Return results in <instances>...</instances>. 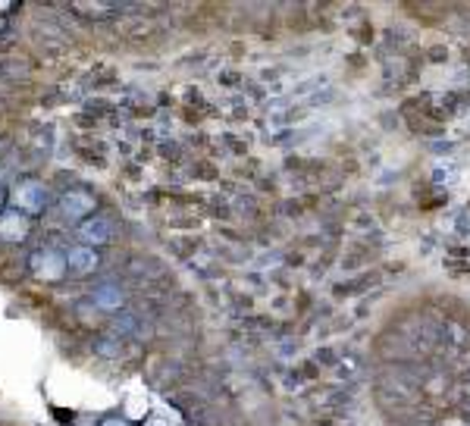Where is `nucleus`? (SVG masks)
Masks as SVG:
<instances>
[{
	"label": "nucleus",
	"mask_w": 470,
	"mask_h": 426,
	"mask_svg": "<svg viewBox=\"0 0 470 426\" xmlns=\"http://www.w3.org/2000/svg\"><path fill=\"white\" fill-rule=\"evenodd\" d=\"M126 411H129V417H144V411H148V401H144L141 395H132L129 407H126Z\"/></svg>",
	"instance_id": "7"
},
{
	"label": "nucleus",
	"mask_w": 470,
	"mask_h": 426,
	"mask_svg": "<svg viewBox=\"0 0 470 426\" xmlns=\"http://www.w3.org/2000/svg\"><path fill=\"white\" fill-rule=\"evenodd\" d=\"M28 223L26 217H19V213H7V217L0 220V238H10V242H19L22 235H26Z\"/></svg>",
	"instance_id": "3"
},
{
	"label": "nucleus",
	"mask_w": 470,
	"mask_h": 426,
	"mask_svg": "<svg viewBox=\"0 0 470 426\" xmlns=\"http://www.w3.org/2000/svg\"><path fill=\"white\" fill-rule=\"evenodd\" d=\"M16 204H19V207H26V210H41L44 188H41V185H35V182L19 185V188H16Z\"/></svg>",
	"instance_id": "2"
},
{
	"label": "nucleus",
	"mask_w": 470,
	"mask_h": 426,
	"mask_svg": "<svg viewBox=\"0 0 470 426\" xmlns=\"http://www.w3.org/2000/svg\"><path fill=\"white\" fill-rule=\"evenodd\" d=\"M101 298H104V301H101L104 307H113V304H116V295H113V291H101Z\"/></svg>",
	"instance_id": "8"
},
{
	"label": "nucleus",
	"mask_w": 470,
	"mask_h": 426,
	"mask_svg": "<svg viewBox=\"0 0 470 426\" xmlns=\"http://www.w3.org/2000/svg\"><path fill=\"white\" fill-rule=\"evenodd\" d=\"M91 210V201L85 195H66V213L69 217H82Z\"/></svg>",
	"instance_id": "5"
},
{
	"label": "nucleus",
	"mask_w": 470,
	"mask_h": 426,
	"mask_svg": "<svg viewBox=\"0 0 470 426\" xmlns=\"http://www.w3.org/2000/svg\"><path fill=\"white\" fill-rule=\"evenodd\" d=\"M82 235L88 238V242H104L107 229H104V223H88V226H82Z\"/></svg>",
	"instance_id": "6"
},
{
	"label": "nucleus",
	"mask_w": 470,
	"mask_h": 426,
	"mask_svg": "<svg viewBox=\"0 0 470 426\" xmlns=\"http://www.w3.org/2000/svg\"><path fill=\"white\" fill-rule=\"evenodd\" d=\"M104 426H126V423H123V420H107Z\"/></svg>",
	"instance_id": "10"
},
{
	"label": "nucleus",
	"mask_w": 470,
	"mask_h": 426,
	"mask_svg": "<svg viewBox=\"0 0 470 426\" xmlns=\"http://www.w3.org/2000/svg\"><path fill=\"white\" fill-rule=\"evenodd\" d=\"M95 264H97L95 251H85V248H79V251H69V267H72V270H79V273H88V270H95Z\"/></svg>",
	"instance_id": "4"
},
{
	"label": "nucleus",
	"mask_w": 470,
	"mask_h": 426,
	"mask_svg": "<svg viewBox=\"0 0 470 426\" xmlns=\"http://www.w3.org/2000/svg\"><path fill=\"white\" fill-rule=\"evenodd\" d=\"M32 267L41 279H57V276H63V270H66V260H63L57 251H38Z\"/></svg>",
	"instance_id": "1"
},
{
	"label": "nucleus",
	"mask_w": 470,
	"mask_h": 426,
	"mask_svg": "<svg viewBox=\"0 0 470 426\" xmlns=\"http://www.w3.org/2000/svg\"><path fill=\"white\" fill-rule=\"evenodd\" d=\"M148 426H170V423H166V420L164 417H154V420H150V423Z\"/></svg>",
	"instance_id": "9"
}]
</instances>
